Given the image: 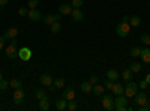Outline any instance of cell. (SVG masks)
Returning <instances> with one entry per match:
<instances>
[{
	"mask_svg": "<svg viewBox=\"0 0 150 111\" xmlns=\"http://www.w3.org/2000/svg\"><path fill=\"white\" fill-rule=\"evenodd\" d=\"M131 32V24L126 21H120L116 27V33L119 38H128V35Z\"/></svg>",
	"mask_w": 150,
	"mask_h": 111,
	"instance_id": "6da1fadb",
	"label": "cell"
},
{
	"mask_svg": "<svg viewBox=\"0 0 150 111\" xmlns=\"http://www.w3.org/2000/svg\"><path fill=\"white\" fill-rule=\"evenodd\" d=\"M137 93H138V84H137V83H132V81H128V84L125 86L123 95L129 99V98H134Z\"/></svg>",
	"mask_w": 150,
	"mask_h": 111,
	"instance_id": "7a4b0ae2",
	"label": "cell"
},
{
	"mask_svg": "<svg viewBox=\"0 0 150 111\" xmlns=\"http://www.w3.org/2000/svg\"><path fill=\"white\" fill-rule=\"evenodd\" d=\"M126 107H128V98L125 95H119L114 99V110H117V111H126Z\"/></svg>",
	"mask_w": 150,
	"mask_h": 111,
	"instance_id": "3957f363",
	"label": "cell"
},
{
	"mask_svg": "<svg viewBox=\"0 0 150 111\" xmlns=\"http://www.w3.org/2000/svg\"><path fill=\"white\" fill-rule=\"evenodd\" d=\"M62 14H48V15H45V17H42V20H44V23L47 24V26H51L53 23H56V21H60L62 20Z\"/></svg>",
	"mask_w": 150,
	"mask_h": 111,
	"instance_id": "277c9868",
	"label": "cell"
},
{
	"mask_svg": "<svg viewBox=\"0 0 150 111\" xmlns=\"http://www.w3.org/2000/svg\"><path fill=\"white\" fill-rule=\"evenodd\" d=\"M102 107H104L105 110H108V111L114 110V99H112L110 95L102 96Z\"/></svg>",
	"mask_w": 150,
	"mask_h": 111,
	"instance_id": "5b68a950",
	"label": "cell"
},
{
	"mask_svg": "<svg viewBox=\"0 0 150 111\" xmlns=\"http://www.w3.org/2000/svg\"><path fill=\"white\" fill-rule=\"evenodd\" d=\"M39 83H41L42 86H45V87H51L53 83H54V80H53V77L50 75V74H42V75L39 77Z\"/></svg>",
	"mask_w": 150,
	"mask_h": 111,
	"instance_id": "8992f818",
	"label": "cell"
},
{
	"mask_svg": "<svg viewBox=\"0 0 150 111\" xmlns=\"http://www.w3.org/2000/svg\"><path fill=\"white\" fill-rule=\"evenodd\" d=\"M18 57H20L23 62L30 60V57H32V50H30V48H27V47L21 48V50H18Z\"/></svg>",
	"mask_w": 150,
	"mask_h": 111,
	"instance_id": "52a82bcc",
	"label": "cell"
},
{
	"mask_svg": "<svg viewBox=\"0 0 150 111\" xmlns=\"http://www.w3.org/2000/svg\"><path fill=\"white\" fill-rule=\"evenodd\" d=\"M27 17H29V20L30 21H39V20H42V14H41V11H38L36 8L35 9H29V14H27Z\"/></svg>",
	"mask_w": 150,
	"mask_h": 111,
	"instance_id": "ba28073f",
	"label": "cell"
},
{
	"mask_svg": "<svg viewBox=\"0 0 150 111\" xmlns=\"http://www.w3.org/2000/svg\"><path fill=\"white\" fill-rule=\"evenodd\" d=\"M17 35H18V29H17V27H9V29L3 33V38H5L6 41H11V39H15Z\"/></svg>",
	"mask_w": 150,
	"mask_h": 111,
	"instance_id": "9c48e42d",
	"label": "cell"
},
{
	"mask_svg": "<svg viewBox=\"0 0 150 111\" xmlns=\"http://www.w3.org/2000/svg\"><path fill=\"white\" fill-rule=\"evenodd\" d=\"M5 51H6V56H8L9 59H15V57H18V50H17V45H15V44L8 45Z\"/></svg>",
	"mask_w": 150,
	"mask_h": 111,
	"instance_id": "30bf717a",
	"label": "cell"
},
{
	"mask_svg": "<svg viewBox=\"0 0 150 111\" xmlns=\"http://www.w3.org/2000/svg\"><path fill=\"white\" fill-rule=\"evenodd\" d=\"M24 98H26V93H24V90H23V89H15V92H14V102H15L17 105H20V104L24 101Z\"/></svg>",
	"mask_w": 150,
	"mask_h": 111,
	"instance_id": "8fae6325",
	"label": "cell"
},
{
	"mask_svg": "<svg viewBox=\"0 0 150 111\" xmlns=\"http://www.w3.org/2000/svg\"><path fill=\"white\" fill-rule=\"evenodd\" d=\"M71 17H72V20L74 21H83V18H84V14H83V11L80 9V8H74L72 9V12H71Z\"/></svg>",
	"mask_w": 150,
	"mask_h": 111,
	"instance_id": "7c38bea8",
	"label": "cell"
},
{
	"mask_svg": "<svg viewBox=\"0 0 150 111\" xmlns=\"http://www.w3.org/2000/svg\"><path fill=\"white\" fill-rule=\"evenodd\" d=\"M134 98H135V104L138 105V107H141V105H144V104L147 102V95H146V92H140V93H137Z\"/></svg>",
	"mask_w": 150,
	"mask_h": 111,
	"instance_id": "4fadbf2b",
	"label": "cell"
},
{
	"mask_svg": "<svg viewBox=\"0 0 150 111\" xmlns=\"http://www.w3.org/2000/svg\"><path fill=\"white\" fill-rule=\"evenodd\" d=\"M71 12H72L71 3H63V5L59 6V14H62V15H71Z\"/></svg>",
	"mask_w": 150,
	"mask_h": 111,
	"instance_id": "5bb4252c",
	"label": "cell"
},
{
	"mask_svg": "<svg viewBox=\"0 0 150 111\" xmlns=\"http://www.w3.org/2000/svg\"><path fill=\"white\" fill-rule=\"evenodd\" d=\"M111 92L114 93L116 96H119V95H123V92H125L123 84H122V83H116V81H114V84H112V89H111Z\"/></svg>",
	"mask_w": 150,
	"mask_h": 111,
	"instance_id": "9a60e30c",
	"label": "cell"
},
{
	"mask_svg": "<svg viewBox=\"0 0 150 111\" xmlns=\"http://www.w3.org/2000/svg\"><path fill=\"white\" fill-rule=\"evenodd\" d=\"M104 92H105V87H104V84H95L93 86V89H92V93L95 95V96H102L104 95Z\"/></svg>",
	"mask_w": 150,
	"mask_h": 111,
	"instance_id": "2e32d148",
	"label": "cell"
},
{
	"mask_svg": "<svg viewBox=\"0 0 150 111\" xmlns=\"http://www.w3.org/2000/svg\"><path fill=\"white\" fill-rule=\"evenodd\" d=\"M140 57H141V60L144 62V63H150V48H143Z\"/></svg>",
	"mask_w": 150,
	"mask_h": 111,
	"instance_id": "e0dca14e",
	"label": "cell"
},
{
	"mask_svg": "<svg viewBox=\"0 0 150 111\" xmlns=\"http://www.w3.org/2000/svg\"><path fill=\"white\" fill-rule=\"evenodd\" d=\"M63 98L66 101H72L75 99V92H74V87H68L65 92H63Z\"/></svg>",
	"mask_w": 150,
	"mask_h": 111,
	"instance_id": "ac0fdd59",
	"label": "cell"
},
{
	"mask_svg": "<svg viewBox=\"0 0 150 111\" xmlns=\"http://www.w3.org/2000/svg\"><path fill=\"white\" fill-rule=\"evenodd\" d=\"M56 108H57L59 111H63V110H66V108H68V101L65 99V98H62V99L56 101Z\"/></svg>",
	"mask_w": 150,
	"mask_h": 111,
	"instance_id": "d6986e66",
	"label": "cell"
},
{
	"mask_svg": "<svg viewBox=\"0 0 150 111\" xmlns=\"http://www.w3.org/2000/svg\"><path fill=\"white\" fill-rule=\"evenodd\" d=\"M129 24H131V27H138V26H141V18L138 15L129 17Z\"/></svg>",
	"mask_w": 150,
	"mask_h": 111,
	"instance_id": "ffe728a7",
	"label": "cell"
},
{
	"mask_svg": "<svg viewBox=\"0 0 150 111\" xmlns=\"http://www.w3.org/2000/svg\"><path fill=\"white\" fill-rule=\"evenodd\" d=\"M80 89H81V92H83V93H90V92H92V89H93V86H92L89 81H84V83H81Z\"/></svg>",
	"mask_w": 150,
	"mask_h": 111,
	"instance_id": "44dd1931",
	"label": "cell"
},
{
	"mask_svg": "<svg viewBox=\"0 0 150 111\" xmlns=\"http://www.w3.org/2000/svg\"><path fill=\"white\" fill-rule=\"evenodd\" d=\"M39 110H42V111H48V110H50V101H48V96L39 101Z\"/></svg>",
	"mask_w": 150,
	"mask_h": 111,
	"instance_id": "7402d4cb",
	"label": "cell"
},
{
	"mask_svg": "<svg viewBox=\"0 0 150 111\" xmlns=\"http://www.w3.org/2000/svg\"><path fill=\"white\" fill-rule=\"evenodd\" d=\"M107 78L111 80V81H116V80L119 78V72H117L116 69H110V71H107Z\"/></svg>",
	"mask_w": 150,
	"mask_h": 111,
	"instance_id": "603a6c76",
	"label": "cell"
},
{
	"mask_svg": "<svg viewBox=\"0 0 150 111\" xmlns=\"http://www.w3.org/2000/svg\"><path fill=\"white\" fill-rule=\"evenodd\" d=\"M122 77H123V81H131V78H132V72H131V69L128 68V69H123V74H122Z\"/></svg>",
	"mask_w": 150,
	"mask_h": 111,
	"instance_id": "cb8c5ba5",
	"label": "cell"
},
{
	"mask_svg": "<svg viewBox=\"0 0 150 111\" xmlns=\"http://www.w3.org/2000/svg\"><path fill=\"white\" fill-rule=\"evenodd\" d=\"M60 29H62L60 21H56V23H53L51 26H50V30H51V33H59V32H60Z\"/></svg>",
	"mask_w": 150,
	"mask_h": 111,
	"instance_id": "d4e9b609",
	"label": "cell"
},
{
	"mask_svg": "<svg viewBox=\"0 0 150 111\" xmlns=\"http://www.w3.org/2000/svg\"><path fill=\"white\" fill-rule=\"evenodd\" d=\"M53 86H54L56 89H63L65 87V78H56L54 83H53Z\"/></svg>",
	"mask_w": 150,
	"mask_h": 111,
	"instance_id": "484cf974",
	"label": "cell"
},
{
	"mask_svg": "<svg viewBox=\"0 0 150 111\" xmlns=\"http://www.w3.org/2000/svg\"><path fill=\"white\" fill-rule=\"evenodd\" d=\"M140 54H141V48H138V47H134V48L129 50V56L131 57H140Z\"/></svg>",
	"mask_w": 150,
	"mask_h": 111,
	"instance_id": "4316f807",
	"label": "cell"
},
{
	"mask_svg": "<svg viewBox=\"0 0 150 111\" xmlns=\"http://www.w3.org/2000/svg\"><path fill=\"white\" fill-rule=\"evenodd\" d=\"M129 69H131V72H132V74H138V72L141 71V65L135 62V63H132V65L129 66Z\"/></svg>",
	"mask_w": 150,
	"mask_h": 111,
	"instance_id": "83f0119b",
	"label": "cell"
},
{
	"mask_svg": "<svg viewBox=\"0 0 150 111\" xmlns=\"http://www.w3.org/2000/svg\"><path fill=\"white\" fill-rule=\"evenodd\" d=\"M9 86H11L12 89H21V81L14 78V80H11V81H9Z\"/></svg>",
	"mask_w": 150,
	"mask_h": 111,
	"instance_id": "f1b7e54d",
	"label": "cell"
},
{
	"mask_svg": "<svg viewBox=\"0 0 150 111\" xmlns=\"http://www.w3.org/2000/svg\"><path fill=\"white\" fill-rule=\"evenodd\" d=\"M140 41L149 47V45H150V35H147V33H143V35L140 36Z\"/></svg>",
	"mask_w": 150,
	"mask_h": 111,
	"instance_id": "f546056e",
	"label": "cell"
},
{
	"mask_svg": "<svg viewBox=\"0 0 150 111\" xmlns=\"http://www.w3.org/2000/svg\"><path fill=\"white\" fill-rule=\"evenodd\" d=\"M35 95H36V98L38 99H44V98H47V95H45V92L42 90V89H36V92H35Z\"/></svg>",
	"mask_w": 150,
	"mask_h": 111,
	"instance_id": "4dcf8cb0",
	"label": "cell"
},
{
	"mask_svg": "<svg viewBox=\"0 0 150 111\" xmlns=\"http://www.w3.org/2000/svg\"><path fill=\"white\" fill-rule=\"evenodd\" d=\"M38 5H39V0H29L27 2V8L29 9H35V8H38Z\"/></svg>",
	"mask_w": 150,
	"mask_h": 111,
	"instance_id": "1f68e13d",
	"label": "cell"
},
{
	"mask_svg": "<svg viewBox=\"0 0 150 111\" xmlns=\"http://www.w3.org/2000/svg\"><path fill=\"white\" fill-rule=\"evenodd\" d=\"M8 87H9V83H8L6 80H0V90L6 92V90H8Z\"/></svg>",
	"mask_w": 150,
	"mask_h": 111,
	"instance_id": "d6a6232c",
	"label": "cell"
},
{
	"mask_svg": "<svg viewBox=\"0 0 150 111\" xmlns=\"http://www.w3.org/2000/svg\"><path fill=\"white\" fill-rule=\"evenodd\" d=\"M71 5H72V8H81L84 5V0H72Z\"/></svg>",
	"mask_w": 150,
	"mask_h": 111,
	"instance_id": "836d02e7",
	"label": "cell"
},
{
	"mask_svg": "<svg viewBox=\"0 0 150 111\" xmlns=\"http://www.w3.org/2000/svg\"><path fill=\"white\" fill-rule=\"evenodd\" d=\"M68 110H69V111L77 110V102H75V99H72V101H68Z\"/></svg>",
	"mask_w": 150,
	"mask_h": 111,
	"instance_id": "e575fe53",
	"label": "cell"
},
{
	"mask_svg": "<svg viewBox=\"0 0 150 111\" xmlns=\"http://www.w3.org/2000/svg\"><path fill=\"white\" fill-rule=\"evenodd\" d=\"M27 14H29V9H27V8L23 6V8L18 9V15H20V17H27Z\"/></svg>",
	"mask_w": 150,
	"mask_h": 111,
	"instance_id": "d590c367",
	"label": "cell"
},
{
	"mask_svg": "<svg viewBox=\"0 0 150 111\" xmlns=\"http://www.w3.org/2000/svg\"><path fill=\"white\" fill-rule=\"evenodd\" d=\"M112 84H114V81H111V80L107 78V80L104 81V87H105L107 90H111V89H112Z\"/></svg>",
	"mask_w": 150,
	"mask_h": 111,
	"instance_id": "8d00e7d4",
	"label": "cell"
},
{
	"mask_svg": "<svg viewBox=\"0 0 150 111\" xmlns=\"http://www.w3.org/2000/svg\"><path fill=\"white\" fill-rule=\"evenodd\" d=\"M89 83H90L92 86H95V84H98V83H99V78H98L96 75H92V77H90V80H89Z\"/></svg>",
	"mask_w": 150,
	"mask_h": 111,
	"instance_id": "74e56055",
	"label": "cell"
},
{
	"mask_svg": "<svg viewBox=\"0 0 150 111\" xmlns=\"http://www.w3.org/2000/svg\"><path fill=\"white\" fill-rule=\"evenodd\" d=\"M138 110H140V111H149V110H150V104H149V101H147L144 105L138 107Z\"/></svg>",
	"mask_w": 150,
	"mask_h": 111,
	"instance_id": "f35d334b",
	"label": "cell"
},
{
	"mask_svg": "<svg viewBox=\"0 0 150 111\" xmlns=\"http://www.w3.org/2000/svg\"><path fill=\"white\" fill-rule=\"evenodd\" d=\"M138 86H140V89H143V90H144V89H147V86H149V84H147V81H146V80H143Z\"/></svg>",
	"mask_w": 150,
	"mask_h": 111,
	"instance_id": "ab89813d",
	"label": "cell"
},
{
	"mask_svg": "<svg viewBox=\"0 0 150 111\" xmlns=\"http://www.w3.org/2000/svg\"><path fill=\"white\" fill-rule=\"evenodd\" d=\"M5 38H3V36H0V51H2L3 50V45H5Z\"/></svg>",
	"mask_w": 150,
	"mask_h": 111,
	"instance_id": "60d3db41",
	"label": "cell"
},
{
	"mask_svg": "<svg viewBox=\"0 0 150 111\" xmlns=\"http://www.w3.org/2000/svg\"><path fill=\"white\" fill-rule=\"evenodd\" d=\"M8 2H9V0H0V6H5V5H8Z\"/></svg>",
	"mask_w": 150,
	"mask_h": 111,
	"instance_id": "b9f144b4",
	"label": "cell"
},
{
	"mask_svg": "<svg viewBox=\"0 0 150 111\" xmlns=\"http://www.w3.org/2000/svg\"><path fill=\"white\" fill-rule=\"evenodd\" d=\"M146 81H147V84L150 86V74H147V75H146V78H144Z\"/></svg>",
	"mask_w": 150,
	"mask_h": 111,
	"instance_id": "7bdbcfd3",
	"label": "cell"
},
{
	"mask_svg": "<svg viewBox=\"0 0 150 111\" xmlns=\"http://www.w3.org/2000/svg\"><path fill=\"white\" fill-rule=\"evenodd\" d=\"M122 21H126V23H129V17H128V15H125V17L122 18Z\"/></svg>",
	"mask_w": 150,
	"mask_h": 111,
	"instance_id": "ee69618b",
	"label": "cell"
},
{
	"mask_svg": "<svg viewBox=\"0 0 150 111\" xmlns=\"http://www.w3.org/2000/svg\"><path fill=\"white\" fill-rule=\"evenodd\" d=\"M0 80H3V75H2V72H0Z\"/></svg>",
	"mask_w": 150,
	"mask_h": 111,
	"instance_id": "f6af8a7d",
	"label": "cell"
},
{
	"mask_svg": "<svg viewBox=\"0 0 150 111\" xmlns=\"http://www.w3.org/2000/svg\"><path fill=\"white\" fill-rule=\"evenodd\" d=\"M0 8H2V6H0Z\"/></svg>",
	"mask_w": 150,
	"mask_h": 111,
	"instance_id": "bcb514c9",
	"label": "cell"
}]
</instances>
